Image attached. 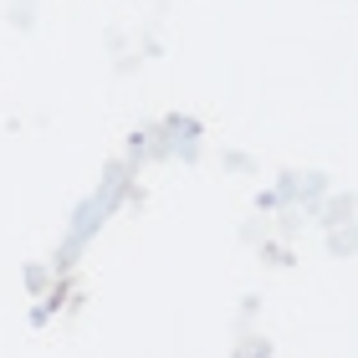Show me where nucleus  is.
Wrapping results in <instances>:
<instances>
[]
</instances>
